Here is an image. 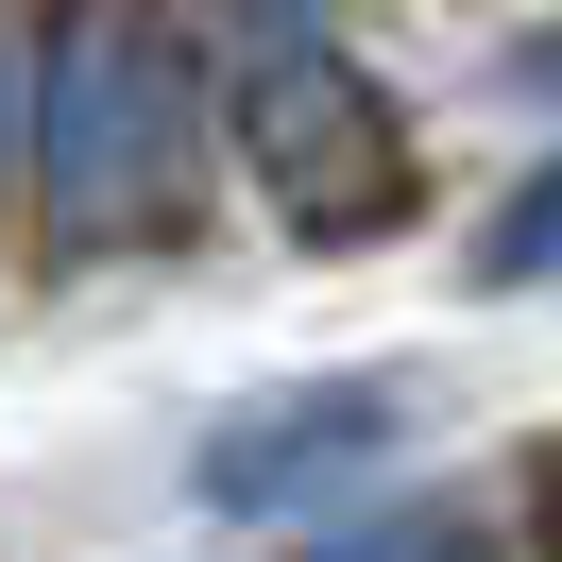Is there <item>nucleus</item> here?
Masks as SVG:
<instances>
[{"label": "nucleus", "instance_id": "f257e3e1", "mask_svg": "<svg viewBox=\"0 0 562 562\" xmlns=\"http://www.w3.org/2000/svg\"><path fill=\"white\" fill-rule=\"evenodd\" d=\"M222 120H239L256 188L290 205V239L358 256L409 222V120L375 103V69L341 52L324 0H222Z\"/></svg>", "mask_w": 562, "mask_h": 562}, {"label": "nucleus", "instance_id": "f03ea898", "mask_svg": "<svg viewBox=\"0 0 562 562\" xmlns=\"http://www.w3.org/2000/svg\"><path fill=\"white\" fill-rule=\"evenodd\" d=\"M35 188L69 239H120L188 188V35L171 0H69L35 52Z\"/></svg>", "mask_w": 562, "mask_h": 562}, {"label": "nucleus", "instance_id": "7ed1b4c3", "mask_svg": "<svg viewBox=\"0 0 562 562\" xmlns=\"http://www.w3.org/2000/svg\"><path fill=\"white\" fill-rule=\"evenodd\" d=\"M409 443V392L392 375H307V392H256V409L205 426V512H324L341 477H375V460Z\"/></svg>", "mask_w": 562, "mask_h": 562}, {"label": "nucleus", "instance_id": "20e7f679", "mask_svg": "<svg viewBox=\"0 0 562 562\" xmlns=\"http://www.w3.org/2000/svg\"><path fill=\"white\" fill-rule=\"evenodd\" d=\"M546 273H562V154H546V171H528L512 205L477 222V290H546Z\"/></svg>", "mask_w": 562, "mask_h": 562}, {"label": "nucleus", "instance_id": "39448f33", "mask_svg": "<svg viewBox=\"0 0 562 562\" xmlns=\"http://www.w3.org/2000/svg\"><path fill=\"white\" fill-rule=\"evenodd\" d=\"M528 86H562V35H546V52H528Z\"/></svg>", "mask_w": 562, "mask_h": 562}, {"label": "nucleus", "instance_id": "423d86ee", "mask_svg": "<svg viewBox=\"0 0 562 562\" xmlns=\"http://www.w3.org/2000/svg\"><path fill=\"white\" fill-rule=\"evenodd\" d=\"M0 120H18V103H0Z\"/></svg>", "mask_w": 562, "mask_h": 562}]
</instances>
